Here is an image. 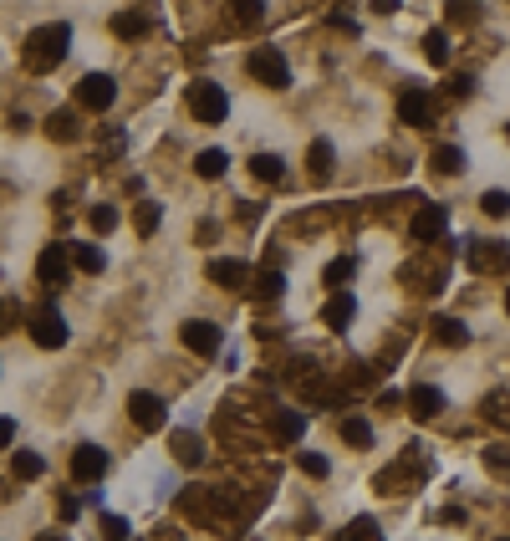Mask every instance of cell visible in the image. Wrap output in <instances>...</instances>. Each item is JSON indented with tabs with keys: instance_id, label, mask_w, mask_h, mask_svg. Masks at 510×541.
<instances>
[{
	"instance_id": "6da1fadb",
	"label": "cell",
	"mask_w": 510,
	"mask_h": 541,
	"mask_svg": "<svg viewBox=\"0 0 510 541\" xmlns=\"http://www.w3.org/2000/svg\"><path fill=\"white\" fill-rule=\"evenodd\" d=\"M67 46H72V31L61 21H46V26H36L26 42H20V67L26 72H51V67H61V57H67Z\"/></svg>"
},
{
	"instance_id": "7a4b0ae2",
	"label": "cell",
	"mask_w": 510,
	"mask_h": 541,
	"mask_svg": "<svg viewBox=\"0 0 510 541\" xmlns=\"http://www.w3.org/2000/svg\"><path fill=\"white\" fill-rule=\"evenodd\" d=\"M184 103H189V113H194V123H204V128L224 123V113H230V98H224L220 82H189Z\"/></svg>"
},
{
	"instance_id": "3957f363",
	"label": "cell",
	"mask_w": 510,
	"mask_h": 541,
	"mask_svg": "<svg viewBox=\"0 0 510 541\" xmlns=\"http://www.w3.org/2000/svg\"><path fill=\"white\" fill-rule=\"evenodd\" d=\"M250 77L265 82L271 92H286V87H291V67H286V57L276 46H255V51H250Z\"/></svg>"
},
{
	"instance_id": "277c9868",
	"label": "cell",
	"mask_w": 510,
	"mask_h": 541,
	"mask_svg": "<svg viewBox=\"0 0 510 541\" xmlns=\"http://www.w3.org/2000/svg\"><path fill=\"white\" fill-rule=\"evenodd\" d=\"M465 266L469 270H485V276L510 270V246H506V240H465Z\"/></svg>"
},
{
	"instance_id": "5b68a950",
	"label": "cell",
	"mask_w": 510,
	"mask_h": 541,
	"mask_svg": "<svg viewBox=\"0 0 510 541\" xmlns=\"http://www.w3.org/2000/svg\"><path fill=\"white\" fill-rule=\"evenodd\" d=\"M128 419L138 424L143 435H159L163 424H169V409H163V398L159 394H128Z\"/></svg>"
},
{
	"instance_id": "8992f818",
	"label": "cell",
	"mask_w": 510,
	"mask_h": 541,
	"mask_svg": "<svg viewBox=\"0 0 510 541\" xmlns=\"http://www.w3.org/2000/svg\"><path fill=\"white\" fill-rule=\"evenodd\" d=\"M67 276H72V246H46L36 255V281L41 286H67Z\"/></svg>"
},
{
	"instance_id": "52a82bcc",
	"label": "cell",
	"mask_w": 510,
	"mask_h": 541,
	"mask_svg": "<svg viewBox=\"0 0 510 541\" xmlns=\"http://www.w3.org/2000/svg\"><path fill=\"white\" fill-rule=\"evenodd\" d=\"M113 98H118V82H113L107 72H92V77L77 82V107H87V113H107Z\"/></svg>"
},
{
	"instance_id": "ba28073f",
	"label": "cell",
	"mask_w": 510,
	"mask_h": 541,
	"mask_svg": "<svg viewBox=\"0 0 510 541\" xmlns=\"http://www.w3.org/2000/svg\"><path fill=\"white\" fill-rule=\"evenodd\" d=\"M26 333H31L36 348H61V342H67V322H61V312L46 302V307L31 312V327H26Z\"/></svg>"
},
{
	"instance_id": "9c48e42d",
	"label": "cell",
	"mask_w": 510,
	"mask_h": 541,
	"mask_svg": "<svg viewBox=\"0 0 510 541\" xmlns=\"http://www.w3.org/2000/svg\"><path fill=\"white\" fill-rule=\"evenodd\" d=\"M179 337H184V348H189V353H200V357H215L220 353V327H215V322H204V317H189V322H184L179 327Z\"/></svg>"
},
{
	"instance_id": "30bf717a",
	"label": "cell",
	"mask_w": 510,
	"mask_h": 541,
	"mask_svg": "<svg viewBox=\"0 0 510 541\" xmlns=\"http://www.w3.org/2000/svg\"><path fill=\"white\" fill-rule=\"evenodd\" d=\"M444 230H449L444 205H419V209H413V220H408V235H413L419 246H434V240H439Z\"/></svg>"
},
{
	"instance_id": "8fae6325",
	"label": "cell",
	"mask_w": 510,
	"mask_h": 541,
	"mask_svg": "<svg viewBox=\"0 0 510 541\" xmlns=\"http://www.w3.org/2000/svg\"><path fill=\"white\" fill-rule=\"evenodd\" d=\"M102 475H107V450H98V444H77V450H72V480L98 485Z\"/></svg>"
},
{
	"instance_id": "7c38bea8",
	"label": "cell",
	"mask_w": 510,
	"mask_h": 541,
	"mask_svg": "<svg viewBox=\"0 0 510 541\" xmlns=\"http://www.w3.org/2000/svg\"><path fill=\"white\" fill-rule=\"evenodd\" d=\"M419 475H424V459H419V455H404L393 470H383V475H378V490H383V496H404L408 480H419Z\"/></svg>"
},
{
	"instance_id": "4fadbf2b",
	"label": "cell",
	"mask_w": 510,
	"mask_h": 541,
	"mask_svg": "<svg viewBox=\"0 0 510 541\" xmlns=\"http://www.w3.org/2000/svg\"><path fill=\"white\" fill-rule=\"evenodd\" d=\"M398 276L408 286H419V292H444V261H408Z\"/></svg>"
},
{
	"instance_id": "5bb4252c",
	"label": "cell",
	"mask_w": 510,
	"mask_h": 541,
	"mask_svg": "<svg viewBox=\"0 0 510 541\" xmlns=\"http://www.w3.org/2000/svg\"><path fill=\"white\" fill-rule=\"evenodd\" d=\"M398 118H404L408 128H428V118H434V98H428L424 87H408L404 98H398Z\"/></svg>"
},
{
	"instance_id": "9a60e30c",
	"label": "cell",
	"mask_w": 510,
	"mask_h": 541,
	"mask_svg": "<svg viewBox=\"0 0 510 541\" xmlns=\"http://www.w3.org/2000/svg\"><path fill=\"white\" fill-rule=\"evenodd\" d=\"M209 281L224 286V292H245V286H250V266H245V261H230V255H224V261H209Z\"/></svg>"
},
{
	"instance_id": "2e32d148",
	"label": "cell",
	"mask_w": 510,
	"mask_h": 541,
	"mask_svg": "<svg viewBox=\"0 0 510 541\" xmlns=\"http://www.w3.org/2000/svg\"><path fill=\"white\" fill-rule=\"evenodd\" d=\"M271 435H276V444H296L306 435V414L302 409H271Z\"/></svg>"
},
{
	"instance_id": "e0dca14e",
	"label": "cell",
	"mask_w": 510,
	"mask_h": 541,
	"mask_svg": "<svg viewBox=\"0 0 510 541\" xmlns=\"http://www.w3.org/2000/svg\"><path fill=\"white\" fill-rule=\"evenodd\" d=\"M169 455L194 470V465H204V439L194 435V429H174V435H169Z\"/></svg>"
},
{
	"instance_id": "ac0fdd59",
	"label": "cell",
	"mask_w": 510,
	"mask_h": 541,
	"mask_svg": "<svg viewBox=\"0 0 510 541\" xmlns=\"http://www.w3.org/2000/svg\"><path fill=\"white\" fill-rule=\"evenodd\" d=\"M408 414L419 419V424L439 419V414H444V394H439V388H428V383H419V388L408 394Z\"/></svg>"
},
{
	"instance_id": "d6986e66",
	"label": "cell",
	"mask_w": 510,
	"mask_h": 541,
	"mask_svg": "<svg viewBox=\"0 0 510 541\" xmlns=\"http://www.w3.org/2000/svg\"><path fill=\"white\" fill-rule=\"evenodd\" d=\"M302 398H306V404H317V409H342V404H347L342 388H337V383H326V378H317V373L302 383Z\"/></svg>"
},
{
	"instance_id": "ffe728a7",
	"label": "cell",
	"mask_w": 510,
	"mask_h": 541,
	"mask_svg": "<svg viewBox=\"0 0 510 541\" xmlns=\"http://www.w3.org/2000/svg\"><path fill=\"white\" fill-rule=\"evenodd\" d=\"M46 138H51V144H77V138H82L77 107H57V113L46 118Z\"/></svg>"
},
{
	"instance_id": "44dd1931",
	"label": "cell",
	"mask_w": 510,
	"mask_h": 541,
	"mask_svg": "<svg viewBox=\"0 0 510 541\" xmlns=\"http://www.w3.org/2000/svg\"><path fill=\"white\" fill-rule=\"evenodd\" d=\"M480 419L495 429H510V388H495V394L480 398Z\"/></svg>"
},
{
	"instance_id": "7402d4cb",
	"label": "cell",
	"mask_w": 510,
	"mask_h": 541,
	"mask_svg": "<svg viewBox=\"0 0 510 541\" xmlns=\"http://www.w3.org/2000/svg\"><path fill=\"white\" fill-rule=\"evenodd\" d=\"M428 337H434L439 348H465V342H469V327H459L454 317H434V322H428Z\"/></svg>"
},
{
	"instance_id": "603a6c76",
	"label": "cell",
	"mask_w": 510,
	"mask_h": 541,
	"mask_svg": "<svg viewBox=\"0 0 510 541\" xmlns=\"http://www.w3.org/2000/svg\"><path fill=\"white\" fill-rule=\"evenodd\" d=\"M352 312H357V307H352V296H347V292H337V296H332V302L322 307V322L332 327V333H347V322H352Z\"/></svg>"
},
{
	"instance_id": "cb8c5ba5",
	"label": "cell",
	"mask_w": 510,
	"mask_h": 541,
	"mask_svg": "<svg viewBox=\"0 0 510 541\" xmlns=\"http://www.w3.org/2000/svg\"><path fill=\"white\" fill-rule=\"evenodd\" d=\"M113 36H122V42L148 36V16H143V11H118V16H113Z\"/></svg>"
},
{
	"instance_id": "d4e9b609",
	"label": "cell",
	"mask_w": 510,
	"mask_h": 541,
	"mask_svg": "<svg viewBox=\"0 0 510 541\" xmlns=\"http://www.w3.org/2000/svg\"><path fill=\"white\" fill-rule=\"evenodd\" d=\"M306 164H311V179H317V184H326V179H332V164H337L332 144H326V138H317V144H311V153H306Z\"/></svg>"
},
{
	"instance_id": "484cf974",
	"label": "cell",
	"mask_w": 510,
	"mask_h": 541,
	"mask_svg": "<svg viewBox=\"0 0 510 541\" xmlns=\"http://www.w3.org/2000/svg\"><path fill=\"white\" fill-rule=\"evenodd\" d=\"M428 169H434V174H444V179H454V174L465 169V153H459L454 144H444V148H434V153H428Z\"/></svg>"
},
{
	"instance_id": "4316f807",
	"label": "cell",
	"mask_w": 510,
	"mask_h": 541,
	"mask_svg": "<svg viewBox=\"0 0 510 541\" xmlns=\"http://www.w3.org/2000/svg\"><path fill=\"white\" fill-rule=\"evenodd\" d=\"M224 169H230V153H224V148H204L200 159H194V174H200V179H224Z\"/></svg>"
},
{
	"instance_id": "83f0119b",
	"label": "cell",
	"mask_w": 510,
	"mask_h": 541,
	"mask_svg": "<svg viewBox=\"0 0 510 541\" xmlns=\"http://www.w3.org/2000/svg\"><path fill=\"white\" fill-rule=\"evenodd\" d=\"M250 292L265 296V302H276V296L286 292V276L281 270H255V276H250Z\"/></svg>"
},
{
	"instance_id": "f1b7e54d",
	"label": "cell",
	"mask_w": 510,
	"mask_h": 541,
	"mask_svg": "<svg viewBox=\"0 0 510 541\" xmlns=\"http://www.w3.org/2000/svg\"><path fill=\"white\" fill-rule=\"evenodd\" d=\"M250 174H255L261 184H281L286 164H281V159H276V153H255V159H250Z\"/></svg>"
},
{
	"instance_id": "f546056e",
	"label": "cell",
	"mask_w": 510,
	"mask_h": 541,
	"mask_svg": "<svg viewBox=\"0 0 510 541\" xmlns=\"http://www.w3.org/2000/svg\"><path fill=\"white\" fill-rule=\"evenodd\" d=\"M11 470H16V480H41V470H46V459H41L36 450H16V459H11Z\"/></svg>"
},
{
	"instance_id": "4dcf8cb0",
	"label": "cell",
	"mask_w": 510,
	"mask_h": 541,
	"mask_svg": "<svg viewBox=\"0 0 510 541\" xmlns=\"http://www.w3.org/2000/svg\"><path fill=\"white\" fill-rule=\"evenodd\" d=\"M159 225H163V209L153 205V200H143V205L133 209V230H138V235H153Z\"/></svg>"
},
{
	"instance_id": "1f68e13d",
	"label": "cell",
	"mask_w": 510,
	"mask_h": 541,
	"mask_svg": "<svg viewBox=\"0 0 510 541\" xmlns=\"http://www.w3.org/2000/svg\"><path fill=\"white\" fill-rule=\"evenodd\" d=\"M230 16L240 26H261L265 21V0H230Z\"/></svg>"
},
{
	"instance_id": "d6a6232c",
	"label": "cell",
	"mask_w": 510,
	"mask_h": 541,
	"mask_svg": "<svg viewBox=\"0 0 510 541\" xmlns=\"http://www.w3.org/2000/svg\"><path fill=\"white\" fill-rule=\"evenodd\" d=\"M342 439L352 450H367V444H373V424H367V419H342Z\"/></svg>"
},
{
	"instance_id": "836d02e7",
	"label": "cell",
	"mask_w": 510,
	"mask_h": 541,
	"mask_svg": "<svg viewBox=\"0 0 510 541\" xmlns=\"http://www.w3.org/2000/svg\"><path fill=\"white\" fill-rule=\"evenodd\" d=\"M485 470L495 480H510V444H490L485 450Z\"/></svg>"
},
{
	"instance_id": "e575fe53",
	"label": "cell",
	"mask_w": 510,
	"mask_h": 541,
	"mask_svg": "<svg viewBox=\"0 0 510 541\" xmlns=\"http://www.w3.org/2000/svg\"><path fill=\"white\" fill-rule=\"evenodd\" d=\"M342 541H383V531H378V521H373V516H357L342 531Z\"/></svg>"
},
{
	"instance_id": "d590c367",
	"label": "cell",
	"mask_w": 510,
	"mask_h": 541,
	"mask_svg": "<svg viewBox=\"0 0 510 541\" xmlns=\"http://www.w3.org/2000/svg\"><path fill=\"white\" fill-rule=\"evenodd\" d=\"M72 266L87 270V276H98L102 270V250L98 246H72Z\"/></svg>"
},
{
	"instance_id": "8d00e7d4",
	"label": "cell",
	"mask_w": 510,
	"mask_h": 541,
	"mask_svg": "<svg viewBox=\"0 0 510 541\" xmlns=\"http://www.w3.org/2000/svg\"><path fill=\"white\" fill-rule=\"evenodd\" d=\"M87 225L98 230V235L118 230V209H113V205H92V209H87Z\"/></svg>"
},
{
	"instance_id": "74e56055",
	"label": "cell",
	"mask_w": 510,
	"mask_h": 541,
	"mask_svg": "<svg viewBox=\"0 0 510 541\" xmlns=\"http://www.w3.org/2000/svg\"><path fill=\"white\" fill-rule=\"evenodd\" d=\"M424 57H428L434 67L449 62V36H444V31H428V36H424Z\"/></svg>"
},
{
	"instance_id": "f35d334b",
	"label": "cell",
	"mask_w": 510,
	"mask_h": 541,
	"mask_svg": "<svg viewBox=\"0 0 510 541\" xmlns=\"http://www.w3.org/2000/svg\"><path fill=\"white\" fill-rule=\"evenodd\" d=\"M480 209H485L490 220H506V215H510V194H506V189H490L485 200H480Z\"/></svg>"
},
{
	"instance_id": "ab89813d",
	"label": "cell",
	"mask_w": 510,
	"mask_h": 541,
	"mask_svg": "<svg viewBox=\"0 0 510 541\" xmlns=\"http://www.w3.org/2000/svg\"><path fill=\"white\" fill-rule=\"evenodd\" d=\"M480 16V5L475 0H449V26H469Z\"/></svg>"
},
{
	"instance_id": "60d3db41",
	"label": "cell",
	"mask_w": 510,
	"mask_h": 541,
	"mask_svg": "<svg viewBox=\"0 0 510 541\" xmlns=\"http://www.w3.org/2000/svg\"><path fill=\"white\" fill-rule=\"evenodd\" d=\"M322 281H326V286H342V281H352V261H347V255H337V261L322 270Z\"/></svg>"
},
{
	"instance_id": "b9f144b4",
	"label": "cell",
	"mask_w": 510,
	"mask_h": 541,
	"mask_svg": "<svg viewBox=\"0 0 510 541\" xmlns=\"http://www.w3.org/2000/svg\"><path fill=\"white\" fill-rule=\"evenodd\" d=\"M296 465H302V475H311V480H322L326 470H332V465H326L322 455H311V450H302V455H296Z\"/></svg>"
},
{
	"instance_id": "7bdbcfd3",
	"label": "cell",
	"mask_w": 510,
	"mask_h": 541,
	"mask_svg": "<svg viewBox=\"0 0 510 541\" xmlns=\"http://www.w3.org/2000/svg\"><path fill=\"white\" fill-rule=\"evenodd\" d=\"M16 322H20V302H0V333H16Z\"/></svg>"
},
{
	"instance_id": "ee69618b",
	"label": "cell",
	"mask_w": 510,
	"mask_h": 541,
	"mask_svg": "<svg viewBox=\"0 0 510 541\" xmlns=\"http://www.w3.org/2000/svg\"><path fill=\"white\" fill-rule=\"evenodd\" d=\"M102 537H107V541H128V521L107 516V521H102Z\"/></svg>"
},
{
	"instance_id": "f6af8a7d",
	"label": "cell",
	"mask_w": 510,
	"mask_h": 541,
	"mask_svg": "<svg viewBox=\"0 0 510 541\" xmlns=\"http://www.w3.org/2000/svg\"><path fill=\"white\" fill-rule=\"evenodd\" d=\"M398 404H404V398L393 394V388H383V394H378V409H383V414H393V409H398Z\"/></svg>"
},
{
	"instance_id": "bcb514c9",
	"label": "cell",
	"mask_w": 510,
	"mask_h": 541,
	"mask_svg": "<svg viewBox=\"0 0 510 541\" xmlns=\"http://www.w3.org/2000/svg\"><path fill=\"white\" fill-rule=\"evenodd\" d=\"M11 439H16V419H0V450H11Z\"/></svg>"
},
{
	"instance_id": "7dc6e473",
	"label": "cell",
	"mask_w": 510,
	"mask_h": 541,
	"mask_svg": "<svg viewBox=\"0 0 510 541\" xmlns=\"http://www.w3.org/2000/svg\"><path fill=\"white\" fill-rule=\"evenodd\" d=\"M57 511H61V521H72V516H77V511H82V506H77V500H72V496H61V500H57Z\"/></svg>"
},
{
	"instance_id": "c3c4849f",
	"label": "cell",
	"mask_w": 510,
	"mask_h": 541,
	"mask_svg": "<svg viewBox=\"0 0 510 541\" xmlns=\"http://www.w3.org/2000/svg\"><path fill=\"white\" fill-rule=\"evenodd\" d=\"M373 11H378V16H393V11H398V0H373Z\"/></svg>"
},
{
	"instance_id": "681fc988",
	"label": "cell",
	"mask_w": 510,
	"mask_h": 541,
	"mask_svg": "<svg viewBox=\"0 0 510 541\" xmlns=\"http://www.w3.org/2000/svg\"><path fill=\"white\" fill-rule=\"evenodd\" d=\"M36 541H67V537H61V531H41Z\"/></svg>"
},
{
	"instance_id": "f907efd6",
	"label": "cell",
	"mask_w": 510,
	"mask_h": 541,
	"mask_svg": "<svg viewBox=\"0 0 510 541\" xmlns=\"http://www.w3.org/2000/svg\"><path fill=\"white\" fill-rule=\"evenodd\" d=\"M506 312H510V292H506Z\"/></svg>"
},
{
	"instance_id": "816d5d0a",
	"label": "cell",
	"mask_w": 510,
	"mask_h": 541,
	"mask_svg": "<svg viewBox=\"0 0 510 541\" xmlns=\"http://www.w3.org/2000/svg\"><path fill=\"white\" fill-rule=\"evenodd\" d=\"M500 541H510V537H500Z\"/></svg>"
}]
</instances>
